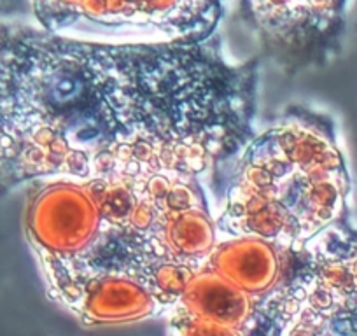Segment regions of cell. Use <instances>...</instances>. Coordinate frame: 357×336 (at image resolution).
I'll return each instance as SVG.
<instances>
[{
  "mask_svg": "<svg viewBox=\"0 0 357 336\" xmlns=\"http://www.w3.org/2000/svg\"><path fill=\"white\" fill-rule=\"evenodd\" d=\"M257 61L214 37L97 43L0 22V197L54 177H200L252 139Z\"/></svg>",
  "mask_w": 357,
  "mask_h": 336,
  "instance_id": "cell-1",
  "label": "cell"
},
{
  "mask_svg": "<svg viewBox=\"0 0 357 336\" xmlns=\"http://www.w3.org/2000/svg\"><path fill=\"white\" fill-rule=\"evenodd\" d=\"M25 235L47 296L82 326L165 319L218 242L198 177L151 170L39 181Z\"/></svg>",
  "mask_w": 357,
  "mask_h": 336,
  "instance_id": "cell-2",
  "label": "cell"
},
{
  "mask_svg": "<svg viewBox=\"0 0 357 336\" xmlns=\"http://www.w3.org/2000/svg\"><path fill=\"white\" fill-rule=\"evenodd\" d=\"M218 236L261 238L301 254L345 219L349 174L324 116L289 111L240 149Z\"/></svg>",
  "mask_w": 357,
  "mask_h": 336,
  "instance_id": "cell-3",
  "label": "cell"
},
{
  "mask_svg": "<svg viewBox=\"0 0 357 336\" xmlns=\"http://www.w3.org/2000/svg\"><path fill=\"white\" fill-rule=\"evenodd\" d=\"M298 254L261 238L218 236L207 261L168 314V336H272L273 315Z\"/></svg>",
  "mask_w": 357,
  "mask_h": 336,
  "instance_id": "cell-4",
  "label": "cell"
},
{
  "mask_svg": "<svg viewBox=\"0 0 357 336\" xmlns=\"http://www.w3.org/2000/svg\"><path fill=\"white\" fill-rule=\"evenodd\" d=\"M43 29L97 43H191L214 36L225 0H30Z\"/></svg>",
  "mask_w": 357,
  "mask_h": 336,
  "instance_id": "cell-5",
  "label": "cell"
},
{
  "mask_svg": "<svg viewBox=\"0 0 357 336\" xmlns=\"http://www.w3.org/2000/svg\"><path fill=\"white\" fill-rule=\"evenodd\" d=\"M272 336H357V231L345 219L298 254Z\"/></svg>",
  "mask_w": 357,
  "mask_h": 336,
  "instance_id": "cell-6",
  "label": "cell"
},
{
  "mask_svg": "<svg viewBox=\"0 0 357 336\" xmlns=\"http://www.w3.org/2000/svg\"><path fill=\"white\" fill-rule=\"evenodd\" d=\"M349 0H243L245 16L275 60L300 67L338 44Z\"/></svg>",
  "mask_w": 357,
  "mask_h": 336,
  "instance_id": "cell-7",
  "label": "cell"
},
{
  "mask_svg": "<svg viewBox=\"0 0 357 336\" xmlns=\"http://www.w3.org/2000/svg\"><path fill=\"white\" fill-rule=\"evenodd\" d=\"M15 2H18V0H0V9H4V8H11Z\"/></svg>",
  "mask_w": 357,
  "mask_h": 336,
  "instance_id": "cell-8",
  "label": "cell"
}]
</instances>
